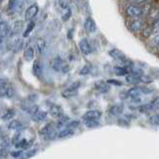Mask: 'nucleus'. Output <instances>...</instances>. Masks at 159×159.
<instances>
[{
	"label": "nucleus",
	"instance_id": "obj_28",
	"mask_svg": "<svg viewBox=\"0 0 159 159\" xmlns=\"http://www.w3.org/2000/svg\"><path fill=\"white\" fill-rule=\"evenodd\" d=\"M58 3H59V6L62 9L66 10L71 6L72 0H58Z\"/></svg>",
	"mask_w": 159,
	"mask_h": 159
},
{
	"label": "nucleus",
	"instance_id": "obj_8",
	"mask_svg": "<svg viewBox=\"0 0 159 159\" xmlns=\"http://www.w3.org/2000/svg\"><path fill=\"white\" fill-rule=\"evenodd\" d=\"M12 29L9 27L7 22H5L4 20H1L0 22V39H1V44L4 41V38H7L11 35Z\"/></svg>",
	"mask_w": 159,
	"mask_h": 159
},
{
	"label": "nucleus",
	"instance_id": "obj_20",
	"mask_svg": "<svg viewBox=\"0 0 159 159\" xmlns=\"http://www.w3.org/2000/svg\"><path fill=\"white\" fill-rule=\"evenodd\" d=\"M74 133H75V129H73V128H69V127H65L64 129H62V130L59 132L58 137H59V138L71 137V136L74 135Z\"/></svg>",
	"mask_w": 159,
	"mask_h": 159
},
{
	"label": "nucleus",
	"instance_id": "obj_38",
	"mask_svg": "<svg viewBox=\"0 0 159 159\" xmlns=\"http://www.w3.org/2000/svg\"><path fill=\"white\" fill-rule=\"evenodd\" d=\"M67 10V12L65 13L64 15H63V17H62V19L64 20V21H67V20H69L70 19V17H71V15H72V10H71V8H68V9H66Z\"/></svg>",
	"mask_w": 159,
	"mask_h": 159
},
{
	"label": "nucleus",
	"instance_id": "obj_16",
	"mask_svg": "<svg viewBox=\"0 0 159 159\" xmlns=\"http://www.w3.org/2000/svg\"><path fill=\"white\" fill-rule=\"evenodd\" d=\"M84 28H86V30L89 33H94L97 30L96 22H94L91 17H88L86 19V21H84Z\"/></svg>",
	"mask_w": 159,
	"mask_h": 159
},
{
	"label": "nucleus",
	"instance_id": "obj_39",
	"mask_svg": "<svg viewBox=\"0 0 159 159\" xmlns=\"http://www.w3.org/2000/svg\"><path fill=\"white\" fill-rule=\"evenodd\" d=\"M36 149H32V150H29L27 152H25L24 154V157H26V158H30V157H33L35 155V153H36Z\"/></svg>",
	"mask_w": 159,
	"mask_h": 159
},
{
	"label": "nucleus",
	"instance_id": "obj_19",
	"mask_svg": "<svg viewBox=\"0 0 159 159\" xmlns=\"http://www.w3.org/2000/svg\"><path fill=\"white\" fill-rule=\"evenodd\" d=\"M144 26V23L142 20H135V21H133L130 25V30L133 32V33H136V32H139L141 31L142 28Z\"/></svg>",
	"mask_w": 159,
	"mask_h": 159
},
{
	"label": "nucleus",
	"instance_id": "obj_7",
	"mask_svg": "<svg viewBox=\"0 0 159 159\" xmlns=\"http://www.w3.org/2000/svg\"><path fill=\"white\" fill-rule=\"evenodd\" d=\"M79 48H80V51H81L82 54L84 55V56H89V54L93 53L92 45H91V43H89V40L86 39V38H84V39L81 40V41H80Z\"/></svg>",
	"mask_w": 159,
	"mask_h": 159
},
{
	"label": "nucleus",
	"instance_id": "obj_23",
	"mask_svg": "<svg viewBox=\"0 0 159 159\" xmlns=\"http://www.w3.org/2000/svg\"><path fill=\"white\" fill-rule=\"evenodd\" d=\"M22 123L17 119H12L8 124L9 129H12V130H20V129H22Z\"/></svg>",
	"mask_w": 159,
	"mask_h": 159
},
{
	"label": "nucleus",
	"instance_id": "obj_12",
	"mask_svg": "<svg viewBox=\"0 0 159 159\" xmlns=\"http://www.w3.org/2000/svg\"><path fill=\"white\" fill-rule=\"evenodd\" d=\"M38 11H39V7L37 4H33L31 6H29L26 9V12H25V20L31 21V20L37 15Z\"/></svg>",
	"mask_w": 159,
	"mask_h": 159
},
{
	"label": "nucleus",
	"instance_id": "obj_37",
	"mask_svg": "<svg viewBox=\"0 0 159 159\" xmlns=\"http://www.w3.org/2000/svg\"><path fill=\"white\" fill-rule=\"evenodd\" d=\"M109 84H113V86H116V87H120V86H122V83L121 82H119V81H117V80H114V79H109V80H107V81Z\"/></svg>",
	"mask_w": 159,
	"mask_h": 159
},
{
	"label": "nucleus",
	"instance_id": "obj_40",
	"mask_svg": "<svg viewBox=\"0 0 159 159\" xmlns=\"http://www.w3.org/2000/svg\"><path fill=\"white\" fill-rule=\"evenodd\" d=\"M133 3H136V4H145L147 2H149V0H132Z\"/></svg>",
	"mask_w": 159,
	"mask_h": 159
},
{
	"label": "nucleus",
	"instance_id": "obj_27",
	"mask_svg": "<svg viewBox=\"0 0 159 159\" xmlns=\"http://www.w3.org/2000/svg\"><path fill=\"white\" fill-rule=\"evenodd\" d=\"M34 28H35V22L34 21H30L28 23V25H27L26 29H25L24 34H23V37L24 38H27L29 35H30V33H31L33 30H34Z\"/></svg>",
	"mask_w": 159,
	"mask_h": 159
},
{
	"label": "nucleus",
	"instance_id": "obj_41",
	"mask_svg": "<svg viewBox=\"0 0 159 159\" xmlns=\"http://www.w3.org/2000/svg\"><path fill=\"white\" fill-rule=\"evenodd\" d=\"M152 43L155 45V46H158V45H159V36H156L155 38H154L152 40Z\"/></svg>",
	"mask_w": 159,
	"mask_h": 159
},
{
	"label": "nucleus",
	"instance_id": "obj_24",
	"mask_svg": "<svg viewBox=\"0 0 159 159\" xmlns=\"http://www.w3.org/2000/svg\"><path fill=\"white\" fill-rule=\"evenodd\" d=\"M37 49H38V52L40 54H44L45 51H46V41H45L44 39L42 38H40L37 40Z\"/></svg>",
	"mask_w": 159,
	"mask_h": 159
},
{
	"label": "nucleus",
	"instance_id": "obj_9",
	"mask_svg": "<svg viewBox=\"0 0 159 159\" xmlns=\"http://www.w3.org/2000/svg\"><path fill=\"white\" fill-rule=\"evenodd\" d=\"M125 94L127 96V98H130L132 99H137L139 97L143 94L142 92V88L141 87H137V86H134L132 88H130L128 91L125 93Z\"/></svg>",
	"mask_w": 159,
	"mask_h": 159
},
{
	"label": "nucleus",
	"instance_id": "obj_17",
	"mask_svg": "<svg viewBox=\"0 0 159 159\" xmlns=\"http://www.w3.org/2000/svg\"><path fill=\"white\" fill-rule=\"evenodd\" d=\"M34 55H35V52H34L33 47L31 46V45H27V47L25 48V50H24V59H25V61H27V62L33 61Z\"/></svg>",
	"mask_w": 159,
	"mask_h": 159
},
{
	"label": "nucleus",
	"instance_id": "obj_13",
	"mask_svg": "<svg viewBox=\"0 0 159 159\" xmlns=\"http://www.w3.org/2000/svg\"><path fill=\"white\" fill-rule=\"evenodd\" d=\"M102 117V112L97 109H91L84 112L83 116V120H89V119H99Z\"/></svg>",
	"mask_w": 159,
	"mask_h": 159
},
{
	"label": "nucleus",
	"instance_id": "obj_10",
	"mask_svg": "<svg viewBox=\"0 0 159 159\" xmlns=\"http://www.w3.org/2000/svg\"><path fill=\"white\" fill-rule=\"evenodd\" d=\"M52 68L54 71L56 72H66V64L63 61V60L60 58V57H57L55 58L53 61H52Z\"/></svg>",
	"mask_w": 159,
	"mask_h": 159
},
{
	"label": "nucleus",
	"instance_id": "obj_25",
	"mask_svg": "<svg viewBox=\"0 0 159 159\" xmlns=\"http://www.w3.org/2000/svg\"><path fill=\"white\" fill-rule=\"evenodd\" d=\"M15 109L13 108H9L6 111V112H5L3 116H2V119L5 121H8V120H12L14 116H15Z\"/></svg>",
	"mask_w": 159,
	"mask_h": 159
},
{
	"label": "nucleus",
	"instance_id": "obj_35",
	"mask_svg": "<svg viewBox=\"0 0 159 159\" xmlns=\"http://www.w3.org/2000/svg\"><path fill=\"white\" fill-rule=\"evenodd\" d=\"M151 111H159V98L154 99V101L150 103Z\"/></svg>",
	"mask_w": 159,
	"mask_h": 159
},
{
	"label": "nucleus",
	"instance_id": "obj_33",
	"mask_svg": "<svg viewBox=\"0 0 159 159\" xmlns=\"http://www.w3.org/2000/svg\"><path fill=\"white\" fill-rule=\"evenodd\" d=\"M18 8V1L17 0H9L8 9L9 10H16Z\"/></svg>",
	"mask_w": 159,
	"mask_h": 159
},
{
	"label": "nucleus",
	"instance_id": "obj_2",
	"mask_svg": "<svg viewBox=\"0 0 159 159\" xmlns=\"http://www.w3.org/2000/svg\"><path fill=\"white\" fill-rule=\"evenodd\" d=\"M56 128H55V125L53 123H48L41 129L40 134L43 136L45 140H53V139L58 137V134H59L56 130Z\"/></svg>",
	"mask_w": 159,
	"mask_h": 159
},
{
	"label": "nucleus",
	"instance_id": "obj_30",
	"mask_svg": "<svg viewBox=\"0 0 159 159\" xmlns=\"http://www.w3.org/2000/svg\"><path fill=\"white\" fill-rule=\"evenodd\" d=\"M79 125H80V121L79 120H76V119H70V120L68 121V123H67L66 127L76 129Z\"/></svg>",
	"mask_w": 159,
	"mask_h": 159
},
{
	"label": "nucleus",
	"instance_id": "obj_34",
	"mask_svg": "<svg viewBox=\"0 0 159 159\" xmlns=\"http://www.w3.org/2000/svg\"><path fill=\"white\" fill-rule=\"evenodd\" d=\"M151 29H152V34H157L159 32V17L154 21Z\"/></svg>",
	"mask_w": 159,
	"mask_h": 159
},
{
	"label": "nucleus",
	"instance_id": "obj_21",
	"mask_svg": "<svg viewBox=\"0 0 159 159\" xmlns=\"http://www.w3.org/2000/svg\"><path fill=\"white\" fill-rule=\"evenodd\" d=\"M113 72L116 76H126L129 74V70L125 66H116L113 68Z\"/></svg>",
	"mask_w": 159,
	"mask_h": 159
},
{
	"label": "nucleus",
	"instance_id": "obj_22",
	"mask_svg": "<svg viewBox=\"0 0 159 159\" xmlns=\"http://www.w3.org/2000/svg\"><path fill=\"white\" fill-rule=\"evenodd\" d=\"M14 145L16 146L17 148L23 149V150H24V149H27V148H29L30 146H31V142L28 141L27 139L23 138V139H20V140L17 143H15Z\"/></svg>",
	"mask_w": 159,
	"mask_h": 159
},
{
	"label": "nucleus",
	"instance_id": "obj_36",
	"mask_svg": "<svg viewBox=\"0 0 159 159\" xmlns=\"http://www.w3.org/2000/svg\"><path fill=\"white\" fill-rule=\"evenodd\" d=\"M89 71H91V68L86 65V66H84L81 70H80V75H81V76H84V75H88L89 73Z\"/></svg>",
	"mask_w": 159,
	"mask_h": 159
},
{
	"label": "nucleus",
	"instance_id": "obj_31",
	"mask_svg": "<svg viewBox=\"0 0 159 159\" xmlns=\"http://www.w3.org/2000/svg\"><path fill=\"white\" fill-rule=\"evenodd\" d=\"M149 123L155 126L159 125V114H154L149 117Z\"/></svg>",
	"mask_w": 159,
	"mask_h": 159
},
{
	"label": "nucleus",
	"instance_id": "obj_5",
	"mask_svg": "<svg viewBox=\"0 0 159 159\" xmlns=\"http://www.w3.org/2000/svg\"><path fill=\"white\" fill-rule=\"evenodd\" d=\"M126 13L128 16L133 18H139L143 15V8L139 4L132 3L126 7Z\"/></svg>",
	"mask_w": 159,
	"mask_h": 159
},
{
	"label": "nucleus",
	"instance_id": "obj_15",
	"mask_svg": "<svg viewBox=\"0 0 159 159\" xmlns=\"http://www.w3.org/2000/svg\"><path fill=\"white\" fill-rule=\"evenodd\" d=\"M109 114L112 116H118L123 112V106L122 104H113L109 107L108 111Z\"/></svg>",
	"mask_w": 159,
	"mask_h": 159
},
{
	"label": "nucleus",
	"instance_id": "obj_4",
	"mask_svg": "<svg viewBox=\"0 0 159 159\" xmlns=\"http://www.w3.org/2000/svg\"><path fill=\"white\" fill-rule=\"evenodd\" d=\"M0 93H1V98H11L14 96V89L12 84L5 79H1Z\"/></svg>",
	"mask_w": 159,
	"mask_h": 159
},
{
	"label": "nucleus",
	"instance_id": "obj_3",
	"mask_svg": "<svg viewBox=\"0 0 159 159\" xmlns=\"http://www.w3.org/2000/svg\"><path fill=\"white\" fill-rule=\"evenodd\" d=\"M30 116H31V118L34 121H43L46 119L48 112L46 111H44L41 107H39L38 106H33L31 108L29 109Z\"/></svg>",
	"mask_w": 159,
	"mask_h": 159
},
{
	"label": "nucleus",
	"instance_id": "obj_26",
	"mask_svg": "<svg viewBox=\"0 0 159 159\" xmlns=\"http://www.w3.org/2000/svg\"><path fill=\"white\" fill-rule=\"evenodd\" d=\"M84 125L89 128H96L99 126V121L98 119H89V120H83Z\"/></svg>",
	"mask_w": 159,
	"mask_h": 159
},
{
	"label": "nucleus",
	"instance_id": "obj_1",
	"mask_svg": "<svg viewBox=\"0 0 159 159\" xmlns=\"http://www.w3.org/2000/svg\"><path fill=\"white\" fill-rule=\"evenodd\" d=\"M108 55L116 62L121 64V65H123V66H125L126 68H128V70L131 67H133V63L125 56V54L122 53L121 51H119V50H117V49H111V51L108 52Z\"/></svg>",
	"mask_w": 159,
	"mask_h": 159
},
{
	"label": "nucleus",
	"instance_id": "obj_6",
	"mask_svg": "<svg viewBox=\"0 0 159 159\" xmlns=\"http://www.w3.org/2000/svg\"><path fill=\"white\" fill-rule=\"evenodd\" d=\"M80 86H81V83H80V82L73 83L71 86H69L66 89H64V91L62 92V97L65 98H69L75 97L79 92Z\"/></svg>",
	"mask_w": 159,
	"mask_h": 159
},
{
	"label": "nucleus",
	"instance_id": "obj_29",
	"mask_svg": "<svg viewBox=\"0 0 159 159\" xmlns=\"http://www.w3.org/2000/svg\"><path fill=\"white\" fill-rule=\"evenodd\" d=\"M24 154L25 152L23 151V149H19V150H15V151H12L10 152V155L13 158H22L24 157Z\"/></svg>",
	"mask_w": 159,
	"mask_h": 159
},
{
	"label": "nucleus",
	"instance_id": "obj_32",
	"mask_svg": "<svg viewBox=\"0 0 159 159\" xmlns=\"http://www.w3.org/2000/svg\"><path fill=\"white\" fill-rule=\"evenodd\" d=\"M10 144H11V142H10L9 138L7 136H3L1 137V147H5V148H8L10 146Z\"/></svg>",
	"mask_w": 159,
	"mask_h": 159
},
{
	"label": "nucleus",
	"instance_id": "obj_14",
	"mask_svg": "<svg viewBox=\"0 0 159 159\" xmlns=\"http://www.w3.org/2000/svg\"><path fill=\"white\" fill-rule=\"evenodd\" d=\"M93 88L101 93H106L109 91V84L107 82L98 81L93 84Z\"/></svg>",
	"mask_w": 159,
	"mask_h": 159
},
{
	"label": "nucleus",
	"instance_id": "obj_11",
	"mask_svg": "<svg viewBox=\"0 0 159 159\" xmlns=\"http://www.w3.org/2000/svg\"><path fill=\"white\" fill-rule=\"evenodd\" d=\"M49 112L54 118H57V119H60L64 116V109L60 106H58V104H52V106L50 107Z\"/></svg>",
	"mask_w": 159,
	"mask_h": 159
},
{
	"label": "nucleus",
	"instance_id": "obj_18",
	"mask_svg": "<svg viewBox=\"0 0 159 159\" xmlns=\"http://www.w3.org/2000/svg\"><path fill=\"white\" fill-rule=\"evenodd\" d=\"M33 73L36 77L40 78L42 76V73H43V68H42V65H41V62L36 60V61H34L33 63Z\"/></svg>",
	"mask_w": 159,
	"mask_h": 159
}]
</instances>
